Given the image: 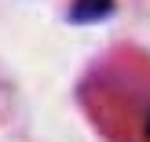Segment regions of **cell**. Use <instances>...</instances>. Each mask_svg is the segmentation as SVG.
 <instances>
[{"label":"cell","instance_id":"obj_2","mask_svg":"<svg viewBox=\"0 0 150 142\" xmlns=\"http://www.w3.org/2000/svg\"><path fill=\"white\" fill-rule=\"evenodd\" d=\"M139 131H143V139L150 142V109H146V113H143V124H139Z\"/></svg>","mask_w":150,"mask_h":142},{"label":"cell","instance_id":"obj_1","mask_svg":"<svg viewBox=\"0 0 150 142\" xmlns=\"http://www.w3.org/2000/svg\"><path fill=\"white\" fill-rule=\"evenodd\" d=\"M114 11V0H73L70 4V18L73 22H99Z\"/></svg>","mask_w":150,"mask_h":142}]
</instances>
